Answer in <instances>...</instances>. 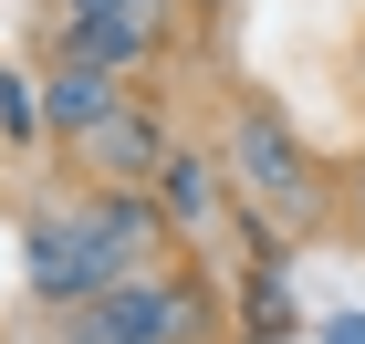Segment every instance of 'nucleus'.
<instances>
[{"label":"nucleus","instance_id":"423d86ee","mask_svg":"<svg viewBox=\"0 0 365 344\" xmlns=\"http://www.w3.org/2000/svg\"><path fill=\"white\" fill-rule=\"evenodd\" d=\"M94 157H125V167H146V157H157V136H146L136 115H105V125H94Z\"/></svg>","mask_w":365,"mask_h":344},{"label":"nucleus","instance_id":"39448f33","mask_svg":"<svg viewBox=\"0 0 365 344\" xmlns=\"http://www.w3.org/2000/svg\"><path fill=\"white\" fill-rule=\"evenodd\" d=\"M53 115L94 136V125H105V84H94V73H63V84H53Z\"/></svg>","mask_w":365,"mask_h":344},{"label":"nucleus","instance_id":"20e7f679","mask_svg":"<svg viewBox=\"0 0 365 344\" xmlns=\"http://www.w3.org/2000/svg\"><path fill=\"white\" fill-rule=\"evenodd\" d=\"M146 53V31L125 21V11H94V31H84V63H136Z\"/></svg>","mask_w":365,"mask_h":344},{"label":"nucleus","instance_id":"6e6552de","mask_svg":"<svg viewBox=\"0 0 365 344\" xmlns=\"http://www.w3.org/2000/svg\"><path fill=\"white\" fill-rule=\"evenodd\" d=\"M0 125H31V94L11 84V73H0Z\"/></svg>","mask_w":365,"mask_h":344},{"label":"nucleus","instance_id":"f257e3e1","mask_svg":"<svg viewBox=\"0 0 365 344\" xmlns=\"http://www.w3.org/2000/svg\"><path fill=\"white\" fill-rule=\"evenodd\" d=\"M125 240H146V209H136V199H105V209H84V219H42V229H31V282L63 292V303L115 292Z\"/></svg>","mask_w":365,"mask_h":344},{"label":"nucleus","instance_id":"1a4fd4ad","mask_svg":"<svg viewBox=\"0 0 365 344\" xmlns=\"http://www.w3.org/2000/svg\"><path fill=\"white\" fill-rule=\"evenodd\" d=\"M334 344H365V323H334Z\"/></svg>","mask_w":365,"mask_h":344},{"label":"nucleus","instance_id":"7ed1b4c3","mask_svg":"<svg viewBox=\"0 0 365 344\" xmlns=\"http://www.w3.org/2000/svg\"><path fill=\"white\" fill-rule=\"evenodd\" d=\"M240 167L261 177V199H282V209H303V157L282 146V125H272V115H251V125H240Z\"/></svg>","mask_w":365,"mask_h":344},{"label":"nucleus","instance_id":"0eeeda50","mask_svg":"<svg viewBox=\"0 0 365 344\" xmlns=\"http://www.w3.org/2000/svg\"><path fill=\"white\" fill-rule=\"evenodd\" d=\"M168 188H178V219H198V209L220 199V177L198 167V157H178V167H168Z\"/></svg>","mask_w":365,"mask_h":344},{"label":"nucleus","instance_id":"9d476101","mask_svg":"<svg viewBox=\"0 0 365 344\" xmlns=\"http://www.w3.org/2000/svg\"><path fill=\"white\" fill-rule=\"evenodd\" d=\"M94 11H125V0H84V21H94Z\"/></svg>","mask_w":365,"mask_h":344},{"label":"nucleus","instance_id":"f03ea898","mask_svg":"<svg viewBox=\"0 0 365 344\" xmlns=\"http://www.w3.org/2000/svg\"><path fill=\"white\" fill-rule=\"evenodd\" d=\"M178 323H188L178 292H105L73 313V344H178Z\"/></svg>","mask_w":365,"mask_h":344}]
</instances>
